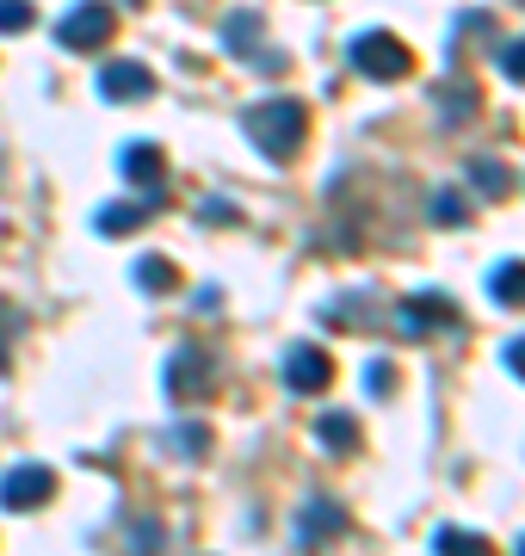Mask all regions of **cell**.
<instances>
[{"label": "cell", "mask_w": 525, "mask_h": 556, "mask_svg": "<svg viewBox=\"0 0 525 556\" xmlns=\"http://www.w3.org/2000/svg\"><path fill=\"white\" fill-rule=\"evenodd\" d=\"M316 439H322L328 452H359V420L353 415H322L316 420Z\"/></svg>", "instance_id": "obj_16"}, {"label": "cell", "mask_w": 525, "mask_h": 556, "mask_svg": "<svg viewBox=\"0 0 525 556\" xmlns=\"http://www.w3.org/2000/svg\"><path fill=\"white\" fill-rule=\"evenodd\" d=\"M155 551H162V526L137 519V526H130V556H155Z\"/></svg>", "instance_id": "obj_21"}, {"label": "cell", "mask_w": 525, "mask_h": 556, "mask_svg": "<svg viewBox=\"0 0 525 556\" xmlns=\"http://www.w3.org/2000/svg\"><path fill=\"white\" fill-rule=\"evenodd\" d=\"M433 105H439V118H445V124H464L470 112H476V93L451 80V87H439V93H433Z\"/></svg>", "instance_id": "obj_18"}, {"label": "cell", "mask_w": 525, "mask_h": 556, "mask_svg": "<svg viewBox=\"0 0 525 556\" xmlns=\"http://www.w3.org/2000/svg\"><path fill=\"white\" fill-rule=\"evenodd\" d=\"M210 390H217V358L204 346H180L167 358V396L174 402H204Z\"/></svg>", "instance_id": "obj_4"}, {"label": "cell", "mask_w": 525, "mask_h": 556, "mask_svg": "<svg viewBox=\"0 0 525 556\" xmlns=\"http://www.w3.org/2000/svg\"><path fill=\"white\" fill-rule=\"evenodd\" d=\"M389 383H396V378H389V371H384V358H377V365H371V371H364V390H371V396H384Z\"/></svg>", "instance_id": "obj_25"}, {"label": "cell", "mask_w": 525, "mask_h": 556, "mask_svg": "<svg viewBox=\"0 0 525 556\" xmlns=\"http://www.w3.org/2000/svg\"><path fill=\"white\" fill-rule=\"evenodd\" d=\"M31 20H38L31 0H0V31H31Z\"/></svg>", "instance_id": "obj_20"}, {"label": "cell", "mask_w": 525, "mask_h": 556, "mask_svg": "<svg viewBox=\"0 0 525 556\" xmlns=\"http://www.w3.org/2000/svg\"><path fill=\"white\" fill-rule=\"evenodd\" d=\"M501 358H507V371L525 383V334H520V340H507V353H501Z\"/></svg>", "instance_id": "obj_24"}, {"label": "cell", "mask_w": 525, "mask_h": 556, "mask_svg": "<svg viewBox=\"0 0 525 556\" xmlns=\"http://www.w3.org/2000/svg\"><path fill=\"white\" fill-rule=\"evenodd\" d=\"M222 43H229L235 56H247V50H260V13H242V7H235V13L222 20Z\"/></svg>", "instance_id": "obj_14"}, {"label": "cell", "mask_w": 525, "mask_h": 556, "mask_svg": "<svg viewBox=\"0 0 525 556\" xmlns=\"http://www.w3.org/2000/svg\"><path fill=\"white\" fill-rule=\"evenodd\" d=\"M118 167H124V179L130 186H142L149 199H162V179H167V155L155 149V142H130L118 155Z\"/></svg>", "instance_id": "obj_8"}, {"label": "cell", "mask_w": 525, "mask_h": 556, "mask_svg": "<svg viewBox=\"0 0 525 556\" xmlns=\"http://www.w3.org/2000/svg\"><path fill=\"white\" fill-rule=\"evenodd\" d=\"M513 556H525V538H520V551H513Z\"/></svg>", "instance_id": "obj_27"}, {"label": "cell", "mask_w": 525, "mask_h": 556, "mask_svg": "<svg viewBox=\"0 0 525 556\" xmlns=\"http://www.w3.org/2000/svg\"><path fill=\"white\" fill-rule=\"evenodd\" d=\"M346 532V514L334 507V501H309L304 514H297V544L304 551H316V544H328V538Z\"/></svg>", "instance_id": "obj_10"}, {"label": "cell", "mask_w": 525, "mask_h": 556, "mask_svg": "<svg viewBox=\"0 0 525 556\" xmlns=\"http://www.w3.org/2000/svg\"><path fill=\"white\" fill-rule=\"evenodd\" d=\"M501 68H507V80H520V87H525V38L501 50Z\"/></svg>", "instance_id": "obj_22"}, {"label": "cell", "mask_w": 525, "mask_h": 556, "mask_svg": "<svg viewBox=\"0 0 525 556\" xmlns=\"http://www.w3.org/2000/svg\"><path fill=\"white\" fill-rule=\"evenodd\" d=\"M50 495H56V477H50L43 464H13V470L0 477V507H7V514H25V507H43Z\"/></svg>", "instance_id": "obj_5"}, {"label": "cell", "mask_w": 525, "mask_h": 556, "mask_svg": "<svg viewBox=\"0 0 525 556\" xmlns=\"http://www.w3.org/2000/svg\"><path fill=\"white\" fill-rule=\"evenodd\" d=\"M242 130L266 161H284V155H297V142H304V105L297 100H260V105L242 112Z\"/></svg>", "instance_id": "obj_1"}, {"label": "cell", "mask_w": 525, "mask_h": 556, "mask_svg": "<svg viewBox=\"0 0 525 556\" xmlns=\"http://www.w3.org/2000/svg\"><path fill=\"white\" fill-rule=\"evenodd\" d=\"M433 223H445V229H464V223H470V204L458 199V192H433Z\"/></svg>", "instance_id": "obj_19"}, {"label": "cell", "mask_w": 525, "mask_h": 556, "mask_svg": "<svg viewBox=\"0 0 525 556\" xmlns=\"http://www.w3.org/2000/svg\"><path fill=\"white\" fill-rule=\"evenodd\" d=\"M149 211H155V199H142V204H130V199L100 204L93 229H100V236H130V229H142V223H149Z\"/></svg>", "instance_id": "obj_11"}, {"label": "cell", "mask_w": 525, "mask_h": 556, "mask_svg": "<svg viewBox=\"0 0 525 556\" xmlns=\"http://www.w3.org/2000/svg\"><path fill=\"white\" fill-rule=\"evenodd\" d=\"M346 62H353L364 80H402L408 68H414L408 43L389 38V31H359V38H353V50H346Z\"/></svg>", "instance_id": "obj_2"}, {"label": "cell", "mask_w": 525, "mask_h": 556, "mask_svg": "<svg viewBox=\"0 0 525 556\" xmlns=\"http://www.w3.org/2000/svg\"><path fill=\"white\" fill-rule=\"evenodd\" d=\"M488 298L501 303V309H525V260H501L488 273Z\"/></svg>", "instance_id": "obj_12"}, {"label": "cell", "mask_w": 525, "mask_h": 556, "mask_svg": "<svg viewBox=\"0 0 525 556\" xmlns=\"http://www.w3.org/2000/svg\"><path fill=\"white\" fill-rule=\"evenodd\" d=\"M396 321H402V334H426V328H451L458 321V303L439 298V291H421V298H402L396 303Z\"/></svg>", "instance_id": "obj_7"}, {"label": "cell", "mask_w": 525, "mask_h": 556, "mask_svg": "<svg viewBox=\"0 0 525 556\" xmlns=\"http://www.w3.org/2000/svg\"><path fill=\"white\" fill-rule=\"evenodd\" d=\"M174 445L180 452H210V433L204 427H174Z\"/></svg>", "instance_id": "obj_23"}, {"label": "cell", "mask_w": 525, "mask_h": 556, "mask_svg": "<svg viewBox=\"0 0 525 556\" xmlns=\"http://www.w3.org/2000/svg\"><path fill=\"white\" fill-rule=\"evenodd\" d=\"M112 31H118L112 0H81V7H68V20L56 25V43L62 50H100Z\"/></svg>", "instance_id": "obj_3"}, {"label": "cell", "mask_w": 525, "mask_h": 556, "mask_svg": "<svg viewBox=\"0 0 525 556\" xmlns=\"http://www.w3.org/2000/svg\"><path fill=\"white\" fill-rule=\"evenodd\" d=\"M433 551L439 556H495V544L476 538V532H458V526H439V532H433Z\"/></svg>", "instance_id": "obj_15"}, {"label": "cell", "mask_w": 525, "mask_h": 556, "mask_svg": "<svg viewBox=\"0 0 525 556\" xmlns=\"http://www.w3.org/2000/svg\"><path fill=\"white\" fill-rule=\"evenodd\" d=\"M470 186H476L483 199H507V186H513V179H507V167H501V161L476 155V161H470Z\"/></svg>", "instance_id": "obj_17"}, {"label": "cell", "mask_w": 525, "mask_h": 556, "mask_svg": "<svg viewBox=\"0 0 525 556\" xmlns=\"http://www.w3.org/2000/svg\"><path fill=\"white\" fill-rule=\"evenodd\" d=\"M204 217H210V223H235V204H229V199H210V204H204Z\"/></svg>", "instance_id": "obj_26"}, {"label": "cell", "mask_w": 525, "mask_h": 556, "mask_svg": "<svg viewBox=\"0 0 525 556\" xmlns=\"http://www.w3.org/2000/svg\"><path fill=\"white\" fill-rule=\"evenodd\" d=\"M100 93L105 100H149L155 93V75L142 62H105L100 68Z\"/></svg>", "instance_id": "obj_9"}, {"label": "cell", "mask_w": 525, "mask_h": 556, "mask_svg": "<svg viewBox=\"0 0 525 556\" xmlns=\"http://www.w3.org/2000/svg\"><path fill=\"white\" fill-rule=\"evenodd\" d=\"M130 278H137V291H149V298H167V291L180 285V273H174V260L167 254H142Z\"/></svg>", "instance_id": "obj_13"}, {"label": "cell", "mask_w": 525, "mask_h": 556, "mask_svg": "<svg viewBox=\"0 0 525 556\" xmlns=\"http://www.w3.org/2000/svg\"><path fill=\"white\" fill-rule=\"evenodd\" d=\"M284 383L297 390V396H322L328 383H334V358L322 346H291L284 353Z\"/></svg>", "instance_id": "obj_6"}]
</instances>
